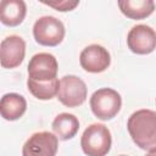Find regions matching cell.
Segmentation results:
<instances>
[{
	"label": "cell",
	"mask_w": 156,
	"mask_h": 156,
	"mask_svg": "<svg viewBox=\"0 0 156 156\" xmlns=\"http://www.w3.org/2000/svg\"><path fill=\"white\" fill-rule=\"evenodd\" d=\"M130 138L143 150L156 149V112L143 108L130 115L127 122Z\"/></svg>",
	"instance_id": "6da1fadb"
},
{
	"label": "cell",
	"mask_w": 156,
	"mask_h": 156,
	"mask_svg": "<svg viewBox=\"0 0 156 156\" xmlns=\"http://www.w3.org/2000/svg\"><path fill=\"white\" fill-rule=\"evenodd\" d=\"M112 138L108 128L101 123H93L83 132L80 146L87 156H106L111 149Z\"/></svg>",
	"instance_id": "7a4b0ae2"
},
{
	"label": "cell",
	"mask_w": 156,
	"mask_h": 156,
	"mask_svg": "<svg viewBox=\"0 0 156 156\" xmlns=\"http://www.w3.org/2000/svg\"><path fill=\"white\" fill-rule=\"evenodd\" d=\"M89 104L95 117L101 121H108L119 112L122 107V98L115 89L101 88L93 93Z\"/></svg>",
	"instance_id": "3957f363"
},
{
	"label": "cell",
	"mask_w": 156,
	"mask_h": 156,
	"mask_svg": "<svg viewBox=\"0 0 156 156\" xmlns=\"http://www.w3.org/2000/svg\"><path fill=\"white\" fill-rule=\"evenodd\" d=\"M63 23L54 16L39 17L33 26V35L38 44L43 46H56L65 38Z\"/></svg>",
	"instance_id": "277c9868"
},
{
	"label": "cell",
	"mask_w": 156,
	"mask_h": 156,
	"mask_svg": "<svg viewBox=\"0 0 156 156\" xmlns=\"http://www.w3.org/2000/svg\"><path fill=\"white\" fill-rule=\"evenodd\" d=\"M87 95L88 88L79 77L68 74L61 78L57 99L62 105L66 107L80 106L87 100Z\"/></svg>",
	"instance_id": "5b68a950"
},
{
	"label": "cell",
	"mask_w": 156,
	"mask_h": 156,
	"mask_svg": "<svg viewBox=\"0 0 156 156\" xmlns=\"http://www.w3.org/2000/svg\"><path fill=\"white\" fill-rule=\"evenodd\" d=\"M58 138L49 132L32 134L22 147V156H56Z\"/></svg>",
	"instance_id": "8992f818"
},
{
	"label": "cell",
	"mask_w": 156,
	"mask_h": 156,
	"mask_svg": "<svg viewBox=\"0 0 156 156\" xmlns=\"http://www.w3.org/2000/svg\"><path fill=\"white\" fill-rule=\"evenodd\" d=\"M127 44L129 50L134 54H151L156 49V32L146 24H136L129 30Z\"/></svg>",
	"instance_id": "52a82bcc"
},
{
	"label": "cell",
	"mask_w": 156,
	"mask_h": 156,
	"mask_svg": "<svg viewBox=\"0 0 156 156\" xmlns=\"http://www.w3.org/2000/svg\"><path fill=\"white\" fill-rule=\"evenodd\" d=\"M28 78L45 82L56 78L58 65L54 55L49 52H39L32 56L28 63Z\"/></svg>",
	"instance_id": "ba28073f"
},
{
	"label": "cell",
	"mask_w": 156,
	"mask_h": 156,
	"mask_svg": "<svg viewBox=\"0 0 156 156\" xmlns=\"http://www.w3.org/2000/svg\"><path fill=\"white\" fill-rule=\"evenodd\" d=\"M82 68L90 73H100L108 68L111 63L110 52L99 44H91L84 48L79 55Z\"/></svg>",
	"instance_id": "9c48e42d"
},
{
	"label": "cell",
	"mask_w": 156,
	"mask_h": 156,
	"mask_svg": "<svg viewBox=\"0 0 156 156\" xmlns=\"http://www.w3.org/2000/svg\"><path fill=\"white\" fill-rule=\"evenodd\" d=\"M26 55V41L18 35L6 37L0 45V58L4 68L18 67Z\"/></svg>",
	"instance_id": "30bf717a"
},
{
	"label": "cell",
	"mask_w": 156,
	"mask_h": 156,
	"mask_svg": "<svg viewBox=\"0 0 156 156\" xmlns=\"http://www.w3.org/2000/svg\"><path fill=\"white\" fill-rule=\"evenodd\" d=\"M27 6L23 0H1L0 2V21L9 27L21 24L26 17Z\"/></svg>",
	"instance_id": "8fae6325"
},
{
	"label": "cell",
	"mask_w": 156,
	"mask_h": 156,
	"mask_svg": "<svg viewBox=\"0 0 156 156\" xmlns=\"http://www.w3.org/2000/svg\"><path fill=\"white\" fill-rule=\"evenodd\" d=\"M27 110L26 99L17 93H9L1 98L0 112L4 119L16 121L24 115Z\"/></svg>",
	"instance_id": "7c38bea8"
},
{
	"label": "cell",
	"mask_w": 156,
	"mask_h": 156,
	"mask_svg": "<svg viewBox=\"0 0 156 156\" xmlns=\"http://www.w3.org/2000/svg\"><path fill=\"white\" fill-rule=\"evenodd\" d=\"M118 7L128 18L143 20L155 11V2L152 0H119Z\"/></svg>",
	"instance_id": "4fadbf2b"
},
{
	"label": "cell",
	"mask_w": 156,
	"mask_h": 156,
	"mask_svg": "<svg viewBox=\"0 0 156 156\" xmlns=\"http://www.w3.org/2000/svg\"><path fill=\"white\" fill-rule=\"evenodd\" d=\"M52 130L55 135L61 140H69L78 133L79 129V121L72 113H60L52 121Z\"/></svg>",
	"instance_id": "5bb4252c"
},
{
	"label": "cell",
	"mask_w": 156,
	"mask_h": 156,
	"mask_svg": "<svg viewBox=\"0 0 156 156\" xmlns=\"http://www.w3.org/2000/svg\"><path fill=\"white\" fill-rule=\"evenodd\" d=\"M27 87L34 98L39 100H50L55 95H57L60 89V82L57 78L52 80H45V82H39V80L28 78Z\"/></svg>",
	"instance_id": "9a60e30c"
},
{
	"label": "cell",
	"mask_w": 156,
	"mask_h": 156,
	"mask_svg": "<svg viewBox=\"0 0 156 156\" xmlns=\"http://www.w3.org/2000/svg\"><path fill=\"white\" fill-rule=\"evenodd\" d=\"M43 4L50 6V7H54L55 10L57 11H61V12H65V11H71L73 10L76 6H78L79 1L78 0H62V1H43Z\"/></svg>",
	"instance_id": "2e32d148"
},
{
	"label": "cell",
	"mask_w": 156,
	"mask_h": 156,
	"mask_svg": "<svg viewBox=\"0 0 156 156\" xmlns=\"http://www.w3.org/2000/svg\"><path fill=\"white\" fill-rule=\"evenodd\" d=\"M145 156H156V149H155V150H151V151H149V154H146Z\"/></svg>",
	"instance_id": "e0dca14e"
},
{
	"label": "cell",
	"mask_w": 156,
	"mask_h": 156,
	"mask_svg": "<svg viewBox=\"0 0 156 156\" xmlns=\"http://www.w3.org/2000/svg\"><path fill=\"white\" fill-rule=\"evenodd\" d=\"M119 156H127V155H119Z\"/></svg>",
	"instance_id": "ac0fdd59"
}]
</instances>
